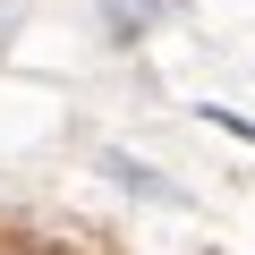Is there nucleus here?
I'll use <instances>...</instances> for the list:
<instances>
[{
  "label": "nucleus",
  "instance_id": "3",
  "mask_svg": "<svg viewBox=\"0 0 255 255\" xmlns=\"http://www.w3.org/2000/svg\"><path fill=\"white\" fill-rule=\"evenodd\" d=\"M9 34H17V9H9V0H0V43H9Z\"/></svg>",
  "mask_w": 255,
  "mask_h": 255
},
{
  "label": "nucleus",
  "instance_id": "1",
  "mask_svg": "<svg viewBox=\"0 0 255 255\" xmlns=\"http://www.w3.org/2000/svg\"><path fill=\"white\" fill-rule=\"evenodd\" d=\"M102 170H111L119 187H136V196H153V204H179V187H170V179H153L145 162H128V153H102Z\"/></svg>",
  "mask_w": 255,
  "mask_h": 255
},
{
  "label": "nucleus",
  "instance_id": "2",
  "mask_svg": "<svg viewBox=\"0 0 255 255\" xmlns=\"http://www.w3.org/2000/svg\"><path fill=\"white\" fill-rule=\"evenodd\" d=\"M0 255H77L68 238H0Z\"/></svg>",
  "mask_w": 255,
  "mask_h": 255
}]
</instances>
